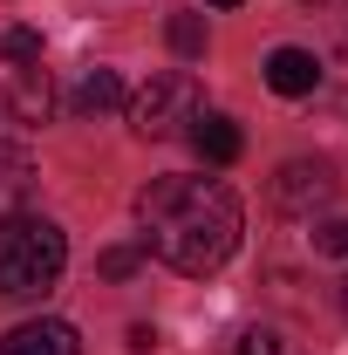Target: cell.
Masks as SVG:
<instances>
[{
  "label": "cell",
  "mask_w": 348,
  "mask_h": 355,
  "mask_svg": "<svg viewBox=\"0 0 348 355\" xmlns=\"http://www.w3.org/2000/svg\"><path fill=\"white\" fill-rule=\"evenodd\" d=\"M137 219H143V253L205 280L232 260L239 246V198L218 184V178H150L137 191Z\"/></svg>",
  "instance_id": "cell-1"
},
{
  "label": "cell",
  "mask_w": 348,
  "mask_h": 355,
  "mask_svg": "<svg viewBox=\"0 0 348 355\" xmlns=\"http://www.w3.org/2000/svg\"><path fill=\"white\" fill-rule=\"evenodd\" d=\"M69 266V232L42 212H14L0 219V294L7 301H35L62 280Z\"/></svg>",
  "instance_id": "cell-2"
},
{
  "label": "cell",
  "mask_w": 348,
  "mask_h": 355,
  "mask_svg": "<svg viewBox=\"0 0 348 355\" xmlns=\"http://www.w3.org/2000/svg\"><path fill=\"white\" fill-rule=\"evenodd\" d=\"M205 103H198V83L184 76V69H164V76H150V83L130 96V130L137 137H177V130H191V116H198Z\"/></svg>",
  "instance_id": "cell-3"
},
{
  "label": "cell",
  "mask_w": 348,
  "mask_h": 355,
  "mask_svg": "<svg viewBox=\"0 0 348 355\" xmlns=\"http://www.w3.org/2000/svg\"><path fill=\"white\" fill-rule=\"evenodd\" d=\"M0 355H82V335H76L69 321L42 314V321H21V328H7V335H0Z\"/></svg>",
  "instance_id": "cell-4"
},
{
  "label": "cell",
  "mask_w": 348,
  "mask_h": 355,
  "mask_svg": "<svg viewBox=\"0 0 348 355\" xmlns=\"http://www.w3.org/2000/svg\"><path fill=\"white\" fill-rule=\"evenodd\" d=\"M328 191H335V178H328V164H307V157H294V164H280V184H273L280 212H314V205H328Z\"/></svg>",
  "instance_id": "cell-5"
},
{
  "label": "cell",
  "mask_w": 348,
  "mask_h": 355,
  "mask_svg": "<svg viewBox=\"0 0 348 355\" xmlns=\"http://www.w3.org/2000/svg\"><path fill=\"white\" fill-rule=\"evenodd\" d=\"M184 137H191V150H198L205 164H239V150H246L239 123H232V116H218V110H198Z\"/></svg>",
  "instance_id": "cell-6"
},
{
  "label": "cell",
  "mask_w": 348,
  "mask_h": 355,
  "mask_svg": "<svg viewBox=\"0 0 348 355\" xmlns=\"http://www.w3.org/2000/svg\"><path fill=\"white\" fill-rule=\"evenodd\" d=\"M266 89L273 96H314L321 89V62L307 48H273L266 55Z\"/></svg>",
  "instance_id": "cell-7"
},
{
  "label": "cell",
  "mask_w": 348,
  "mask_h": 355,
  "mask_svg": "<svg viewBox=\"0 0 348 355\" xmlns=\"http://www.w3.org/2000/svg\"><path fill=\"white\" fill-rule=\"evenodd\" d=\"M35 157L21 150V144H7L0 137V219H14V212H28V198H35Z\"/></svg>",
  "instance_id": "cell-8"
},
{
  "label": "cell",
  "mask_w": 348,
  "mask_h": 355,
  "mask_svg": "<svg viewBox=\"0 0 348 355\" xmlns=\"http://www.w3.org/2000/svg\"><path fill=\"white\" fill-rule=\"evenodd\" d=\"M116 103H130V96H123V83H116V69H89L82 89H76V110L103 116V110H116Z\"/></svg>",
  "instance_id": "cell-9"
},
{
  "label": "cell",
  "mask_w": 348,
  "mask_h": 355,
  "mask_svg": "<svg viewBox=\"0 0 348 355\" xmlns=\"http://www.w3.org/2000/svg\"><path fill=\"white\" fill-rule=\"evenodd\" d=\"M0 55H7L14 69H35V62H42V35H35V28H7V35H0Z\"/></svg>",
  "instance_id": "cell-10"
},
{
  "label": "cell",
  "mask_w": 348,
  "mask_h": 355,
  "mask_svg": "<svg viewBox=\"0 0 348 355\" xmlns=\"http://www.w3.org/2000/svg\"><path fill=\"white\" fill-rule=\"evenodd\" d=\"M171 48L184 62H198V55H205V21H198V14H171Z\"/></svg>",
  "instance_id": "cell-11"
},
{
  "label": "cell",
  "mask_w": 348,
  "mask_h": 355,
  "mask_svg": "<svg viewBox=\"0 0 348 355\" xmlns=\"http://www.w3.org/2000/svg\"><path fill=\"white\" fill-rule=\"evenodd\" d=\"M14 110H21V116H48V76H42V69H21Z\"/></svg>",
  "instance_id": "cell-12"
},
{
  "label": "cell",
  "mask_w": 348,
  "mask_h": 355,
  "mask_svg": "<svg viewBox=\"0 0 348 355\" xmlns=\"http://www.w3.org/2000/svg\"><path fill=\"white\" fill-rule=\"evenodd\" d=\"M314 253H348V219H328L314 232Z\"/></svg>",
  "instance_id": "cell-13"
},
{
  "label": "cell",
  "mask_w": 348,
  "mask_h": 355,
  "mask_svg": "<svg viewBox=\"0 0 348 355\" xmlns=\"http://www.w3.org/2000/svg\"><path fill=\"white\" fill-rule=\"evenodd\" d=\"M103 273H110V280H130L137 273V246H110V253H103Z\"/></svg>",
  "instance_id": "cell-14"
},
{
  "label": "cell",
  "mask_w": 348,
  "mask_h": 355,
  "mask_svg": "<svg viewBox=\"0 0 348 355\" xmlns=\"http://www.w3.org/2000/svg\"><path fill=\"white\" fill-rule=\"evenodd\" d=\"M239 355H287V349H280V335H273V328H253V335L239 342Z\"/></svg>",
  "instance_id": "cell-15"
},
{
  "label": "cell",
  "mask_w": 348,
  "mask_h": 355,
  "mask_svg": "<svg viewBox=\"0 0 348 355\" xmlns=\"http://www.w3.org/2000/svg\"><path fill=\"white\" fill-rule=\"evenodd\" d=\"M212 7H239V0H212Z\"/></svg>",
  "instance_id": "cell-16"
},
{
  "label": "cell",
  "mask_w": 348,
  "mask_h": 355,
  "mask_svg": "<svg viewBox=\"0 0 348 355\" xmlns=\"http://www.w3.org/2000/svg\"><path fill=\"white\" fill-rule=\"evenodd\" d=\"M342 314H348V287H342Z\"/></svg>",
  "instance_id": "cell-17"
},
{
  "label": "cell",
  "mask_w": 348,
  "mask_h": 355,
  "mask_svg": "<svg viewBox=\"0 0 348 355\" xmlns=\"http://www.w3.org/2000/svg\"><path fill=\"white\" fill-rule=\"evenodd\" d=\"M301 7H321V0H301Z\"/></svg>",
  "instance_id": "cell-18"
}]
</instances>
